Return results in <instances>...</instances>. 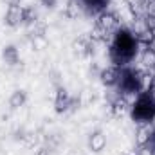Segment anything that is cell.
<instances>
[{"label":"cell","instance_id":"7a4b0ae2","mask_svg":"<svg viewBox=\"0 0 155 155\" xmlns=\"http://www.w3.org/2000/svg\"><path fill=\"white\" fill-rule=\"evenodd\" d=\"M117 92L121 96H137L143 90L148 88L146 81H144V74L141 69L135 67H121V76H119V83H117Z\"/></svg>","mask_w":155,"mask_h":155},{"label":"cell","instance_id":"7c38bea8","mask_svg":"<svg viewBox=\"0 0 155 155\" xmlns=\"http://www.w3.org/2000/svg\"><path fill=\"white\" fill-rule=\"evenodd\" d=\"M25 101H27L25 90L18 88V90H15V92L11 94V97H9V108H11V110H18V108H22V107L25 105Z\"/></svg>","mask_w":155,"mask_h":155},{"label":"cell","instance_id":"6da1fadb","mask_svg":"<svg viewBox=\"0 0 155 155\" xmlns=\"http://www.w3.org/2000/svg\"><path fill=\"white\" fill-rule=\"evenodd\" d=\"M139 45L141 41L134 31H130L128 27H119L110 40V47H108V58L112 65L128 67L139 56Z\"/></svg>","mask_w":155,"mask_h":155},{"label":"cell","instance_id":"ba28073f","mask_svg":"<svg viewBox=\"0 0 155 155\" xmlns=\"http://www.w3.org/2000/svg\"><path fill=\"white\" fill-rule=\"evenodd\" d=\"M107 146V135L101 132V130H96L88 135V150L94 152V153H99L103 152Z\"/></svg>","mask_w":155,"mask_h":155},{"label":"cell","instance_id":"277c9868","mask_svg":"<svg viewBox=\"0 0 155 155\" xmlns=\"http://www.w3.org/2000/svg\"><path fill=\"white\" fill-rule=\"evenodd\" d=\"M119 27H121L119 18H117L114 13L105 11V13L97 15V20H96V24H94V35H92V38L112 40V36L116 35V31Z\"/></svg>","mask_w":155,"mask_h":155},{"label":"cell","instance_id":"4fadbf2b","mask_svg":"<svg viewBox=\"0 0 155 155\" xmlns=\"http://www.w3.org/2000/svg\"><path fill=\"white\" fill-rule=\"evenodd\" d=\"M2 60L7 63V65H16L18 63V60H20V54H18V49L15 47V45H7V47H4V51H2Z\"/></svg>","mask_w":155,"mask_h":155},{"label":"cell","instance_id":"ac0fdd59","mask_svg":"<svg viewBox=\"0 0 155 155\" xmlns=\"http://www.w3.org/2000/svg\"><path fill=\"white\" fill-rule=\"evenodd\" d=\"M7 2H9V5H20L22 0H7Z\"/></svg>","mask_w":155,"mask_h":155},{"label":"cell","instance_id":"e0dca14e","mask_svg":"<svg viewBox=\"0 0 155 155\" xmlns=\"http://www.w3.org/2000/svg\"><path fill=\"white\" fill-rule=\"evenodd\" d=\"M146 90H150V92H152V96L155 97V83H150V87H148Z\"/></svg>","mask_w":155,"mask_h":155},{"label":"cell","instance_id":"8992f818","mask_svg":"<svg viewBox=\"0 0 155 155\" xmlns=\"http://www.w3.org/2000/svg\"><path fill=\"white\" fill-rule=\"evenodd\" d=\"M119 76H121V67H116V65H108L99 72V79L107 88H116L119 83Z\"/></svg>","mask_w":155,"mask_h":155},{"label":"cell","instance_id":"52a82bcc","mask_svg":"<svg viewBox=\"0 0 155 155\" xmlns=\"http://www.w3.org/2000/svg\"><path fill=\"white\" fill-rule=\"evenodd\" d=\"M4 24L7 27H18L24 24V7L22 5H9L4 15Z\"/></svg>","mask_w":155,"mask_h":155},{"label":"cell","instance_id":"5bb4252c","mask_svg":"<svg viewBox=\"0 0 155 155\" xmlns=\"http://www.w3.org/2000/svg\"><path fill=\"white\" fill-rule=\"evenodd\" d=\"M38 22V13L35 11V7H24V24L25 25H35Z\"/></svg>","mask_w":155,"mask_h":155},{"label":"cell","instance_id":"2e32d148","mask_svg":"<svg viewBox=\"0 0 155 155\" xmlns=\"http://www.w3.org/2000/svg\"><path fill=\"white\" fill-rule=\"evenodd\" d=\"M35 155H51V153H49V150H47V148H38Z\"/></svg>","mask_w":155,"mask_h":155},{"label":"cell","instance_id":"30bf717a","mask_svg":"<svg viewBox=\"0 0 155 155\" xmlns=\"http://www.w3.org/2000/svg\"><path fill=\"white\" fill-rule=\"evenodd\" d=\"M74 49L79 56H90L94 52V38H87V36L78 38V41L74 43Z\"/></svg>","mask_w":155,"mask_h":155},{"label":"cell","instance_id":"9c48e42d","mask_svg":"<svg viewBox=\"0 0 155 155\" xmlns=\"http://www.w3.org/2000/svg\"><path fill=\"white\" fill-rule=\"evenodd\" d=\"M108 4H110V0H81L83 9L90 15H96V16L107 11Z\"/></svg>","mask_w":155,"mask_h":155},{"label":"cell","instance_id":"8fae6325","mask_svg":"<svg viewBox=\"0 0 155 155\" xmlns=\"http://www.w3.org/2000/svg\"><path fill=\"white\" fill-rule=\"evenodd\" d=\"M139 61L144 69H155V49L150 45H144V49L139 54Z\"/></svg>","mask_w":155,"mask_h":155},{"label":"cell","instance_id":"3957f363","mask_svg":"<svg viewBox=\"0 0 155 155\" xmlns=\"http://www.w3.org/2000/svg\"><path fill=\"white\" fill-rule=\"evenodd\" d=\"M130 117L137 124H152L155 121V97L150 90H143L130 105Z\"/></svg>","mask_w":155,"mask_h":155},{"label":"cell","instance_id":"5b68a950","mask_svg":"<svg viewBox=\"0 0 155 155\" xmlns=\"http://www.w3.org/2000/svg\"><path fill=\"white\" fill-rule=\"evenodd\" d=\"M74 105H76V99H74L65 88H58L56 97H54V110H56L58 114H63V112H69V110L76 108Z\"/></svg>","mask_w":155,"mask_h":155},{"label":"cell","instance_id":"9a60e30c","mask_svg":"<svg viewBox=\"0 0 155 155\" xmlns=\"http://www.w3.org/2000/svg\"><path fill=\"white\" fill-rule=\"evenodd\" d=\"M40 2H41V5L47 7V9H52V7L58 4V0H40Z\"/></svg>","mask_w":155,"mask_h":155}]
</instances>
